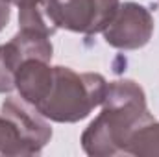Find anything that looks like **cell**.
Wrapping results in <instances>:
<instances>
[{
	"label": "cell",
	"mask_w": 159,
	"mask_h": 157,
	"mask_svg": "<svg viewBox=\"0 0 159 157\" xmlns=\"http://www.w3.org/2000/svg\"><path fill=\"white\" fill-rule=\"evenodd\" d=\"M11 19V0H0V32Z\"/></svg>",
	"instance_id": "10"
},
{
	"label": "cell",
	"mask_w": 159,
	"mask_h": 157,
	"mask_svg": "<svg viewBox=\"0 0 159 157\" xmlns=\"http://www.w3.org/2000/svg\"><path fill=\"white\" fill-rule=\"evenodd\" d=\"M107 81L102 74L83 72L78 74L69 67H54V81L37 105L43 117L59 124H74L91 115L102 105Z\"/></svg>",
	"instance_id": "2"
},
{
	"label": "cell",
	"mask_w": 159,
	"mask_h": 157,
	"mask_svg": "<svg viewBox=\"0 0 159 157\" xmlns=\"http://www.w3.org/2000/svg\"><path fill=\"white\" fill-rule=\"evenodd\" d=\"M20 67V59L9 43L0 44V94L15 89V72Z\"/></svg>",
	"instance_id": "9"
},
{
	"label": "cell",
	"mask_w": 159,
	"mask_h": 157,
	"mask_svg": "<svg viewBox=\"0 0 159 157\" xmlns=\"http://www.w3.org/2000/svg\"><path fill=\"white\" fill-rule=\"evenodd\" d=\"M0 115L11 124L24 155H39L43 148L50 142L52 128L48 118L43 117L35 105L28 104L20 96L6 98L0 107Z\"/></svg>",
	"instance_id": "5"
},
{
	"label": "cell",
	"mask_w": 159,
	"mask_h": 157,
	"mask_svg": "<svg viewBox=\"0 0 159 157\" xmlns=\"http://www.w3.org/2000/svg\"><path fill=\"white\" fill-rule=\"evenodd\" d=\"M11 4L19 7V28L41 30L48 35H54L57 32L44 15L46 0H11Z\"/></svg>",
	"instance_id": "8"
},
{
	"label": "cell",
	"mask_w": 159,
	"mask_h": 157,
	"mask_svg": "<svg viewBox=\"0 0 159 157\" xmlns=\"http://www.w3.org/2000/svg\"><path fill=\"white\" fill-rule=\"evenodd\" d=\"M152 118L146 94L137 81H109L102 100V113L81 133V148L91 157L124 155L129 135Z\"/></svg>",
	"instance_id": "1"
},
{
	"label": "cell",
	"mask_w": 159,
	"mask_h": 157,
	"mask_svg": "<svg viewBox=\"0 0 159 157\" xmlns=\"http://www.w3.org/2000/svg\"><path fill=\"white\" fill-rule=\"evenodd\" d=\"M120 0H46L44 15L56 30L94 35L113 19Z\"/></svg>",
	"instance_id": "3"
},
{
	"label": "cell",
	"mask_w": 159,
	"mask_h": 157,
	"mask_svg": "<svg viewBox=\"0 0 159 157\" xmlns=\"http://www.w3.org/2000/svg\"><path fill=\"white\" fill-rule=\"evenodd\" d=\"M104 39L119 50H139L146 46L154 34V17L148 7L137 2L119 4L113 19L104 28Z\"/></svg>",
	"instance_id": "4"
},
{
	"label": "cell",
	"mask_w": 159,
	"mask_h": 157,
	"mask_svg": "<svg viewBox=\"0 0 159 157\" xmlns=\"http://www.w3.org/2000/svg\"><path fill=\"white\" fill-rule=\"evenodd\" d=\"M124 155L159 157V122L156 118L144 122L129 135Z\"/></svg>",
	"instance_id": "7"
},
{
	"label": "cell",
	"mask_w": 159,
	"mask_h": 157,
	"mask_svg": "<svg viewBox=\"0 0 159 157\" xmlns=\"http://www.w3.org/2000/svg\"><path fill=\"white\" fill-rule=\"evenodd\" d=\"M54 81V67L48 61L26 59L15 72V89L19 96L32 105H39L48 94Z\"/></svg>",
	"instance_id": "6"
}]
</instances>
